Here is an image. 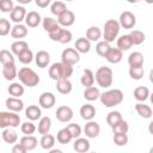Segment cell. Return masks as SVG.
Listing matches in <instances>:
<instances>
[{"mask_svg":"<svg viewBox=\"0 0 153 153\" xmlns=\"http://www.w3.org/2000/svg\"><path fill=\"white\" fill-rule=\"evenodd\" d=\"M73 74V67L62 62H55L49 67V76L57 81L61 79H69Z\"/></svg>","mask_w":153,"mask_h":153,"instance_id":"1","label":"cell"},{"mask_svg":"<svg viewBox=\"0 0 153 153\" xmlns=\"http://www.w3.org/2000/svg\"><path fill=\"white\" fill-rule=\"evenodd\" d=\"M123 92L118 88H114V90H109V91H105L103 93H100L99 96V99H100V103L106 106V108H112L115 105H118L123 102Z\"/></svg>","mask_w":153,"mask_h":153,"instance_id":"2","label":"cell"},{"mask_svg":"<svg viewBox=\"0 0 153 153\" xmlns=\"http://www.w3.org/2000/svg\"><path fill=\"white\" fill-rule=\"evenodd\" d=\"M17 78H19V81L24 86H29V87H33V86L38 85V82L41 80L38 74L33 69H31L29 67L20 68L18 74H17Z\"/></svg>","mask_w":153,"mask_h":153,"instance_id":"3","label":"cell"},{"mask_svg":"<svg viewBox=\"0 0 153 153\" xmlns=\"http://www.w3.org/2000/svg\"><path fill=\"white\" fill-rule=\"evenodd\" d=\"M94 81H97L98 86H100V87H104V88L110 87L114 81L112 69L106 66L99 67L94 74Z\"/></svg>","mask_w":153,"mask_h":153,"instance_id":"4","label":"cell"},{"mask_svg":"<svg viewBox=\"0 0 153 153\" xmlns=\"http://www.w3.org/2000/svg\"><path fill=\"white\" fill-rule=\"evenodd\" d=\"M120 24L116 19H109L105 22L104 27H103V32L102 36L104 38V42H108L109 44L111 42L115 41V38L117 37L118 32H120Z\"/></svg>","mask_w":153,"mask_h":153,"instance_id":"5","label":"cell"},{"mask_svg":"<svg viewBox=\"0 0 153 153\" xmlns=\"http://www.w3.org/2000/svg\"><path fill=\"white\" fill-rule=\"evenodd\" d=\"M20 124V116L12 111H0V128H17Z\"/></svg>","mask_w":153,"mask_h":153,"instance_id":"6","label":"cell"},{"mask_svg":"<svg viewBox=\"0 0 153 153\" xmlns=\"http://www.w3.org/2000/svg\"><path fill=\"white\" fill-rule=\"evenodd\" d=\"M49 37L51 41H55V42H60L62 44L65 43H69L72 41V32L67 29H62L61 26L59 29H56L55 31L50 32L49 33Z\"/></svg>","mask_w":153,"mask_h":153,"instance_id":"7","label":"cell"},{"mask_svg":"<svg viewBox=\"0 0 153 153\" xmlns=\"http://www.w3.org/2000/svg\"><path fill=\"white\" fill-rule=\"evenodd\" d=\"M79 60H80V55L74 48H66L61 54V62L69 65L72 67L75 63H78Z\"/></svg>","mask_w":153,"mask_h":153,"instance_id":"8","label":"cell"},{"mask_svg":"<svg viewBox=\"0 0 153 153\" xmlns=\"http://www.w3.org/2000/svg\"><path fill=\"white\" fill-rule=\"evenodd\" d=\"M118 24H120V26H122L124 29H133L136 24V17L130 11H123L120 14Z\"/></svg>","mask_w":153,"mask_h":153,"instance_id":"9","label":"cell"},{"mask_svg":"<svg viewBox=\"0 0 153 153\" xmlns=\"http://www.w3.org/2000/svg\"><path fill=\"white\" fill-rule=\"evenodd\" d=\"M55 116H56L57 121H60L62 123H67L73 118V110L67 105H61L55 111Z\"/></svg>","mask_w":153,"mask_h":153,"instance_id":"10","label":"cell"},{"mask_svg":"<svg viewBox=\"0 0 153 153\" xmlns=\"http://www.w3.org/2000/svg\"><path fill=\"white\" fill-rule=\"evenodd\" d=\"M84 133L86 137L88 139H94L99 135L100 133V127L96 121H87V123L84 127Z\"/></svg>","mask_w":153,"mask_h":153,"instance_id":"11","label":"cell"},{"mask_svg":"<svg viewBox=\"0 0 153 153\" xmlns=\"http://www.w3.org/2000/svg\"><path fill=\"white\" fill-rule=\"evenodd\" d=\"M55 102H56V98L51 92H43L38 99V103L43 109H51L55 105Z\"/></svg>","mask_w":153,"mask_h":153,"instance_id":"12","label":"cell"},{"mask_svg":"<svg viewBox=\"0 0 153 153\" xmlns=\"http://www.w3.org/2000/svg\"><path fill=\"white\" fill-rule=\"evenodd\" d=\"M25 16H26V10H25L24 6H20V5L14 6L13 10L11 11V13H10L11 20L14 22L16 24H20L25 19Z\"/></svg>","mask_w":153,"mask_h":153,"instance_id":"13","label":"cell"},{"mask_svg":"<svg viewBox=\"0 0 153 153\" xmlns=\"http://www.w3.org/2000/svg\"><path fill=\"white\" fill-rule=\"evenodd\" d=\"M5 105L6 108L8 109V111H12V112H19L24 109V103L20 98H14V97H8L5 102Z\"/></svg>","mask_w":153,"mask_h":153,"instance_id":"14","label":"cell"},{"mask_svg":"<svg viewBox=\"0 0 153 153\" xmlns=\"http://www.w3.org/2000/svg\"><path fill=\"white\" fill-rule=\"evenodd\" d=\"M75 22V16L71 10H66L62 14L57 17V23L60 26H71Z\"/></svg>","mask_w":153,"mask_h":153,"instance_id":"15","label":"cell"},{"mask_svg":"<svg viewBox=\"0 0 153 153\" xmlns=\"http://www.w3.org/2000/svg\"><path fill=\"white\" fill-rule=\"evenodd\" d=\"M25 23L29 27H36L39 25V23L42 22V18H41V14L36 11H30L26 13L25 16Z\"/></svg>","mask_w":153,"mask_h":153,"instance_id":"16","label":"cell"},{"mask_svg":"<svg viewBox=\"0 0 153 153\" xmlns=\"http://www.w3.org/2000/svg\"><path fill=\"white\" fill-rule=\"evenodd\" d=\"M19 143L29 152V151H32V149H35L37 147L38 141L33 135H24L23 137H20Z\"/></svg>","mask_w":153,"mask_h":153,"instance_id":"17","label":"cell"},{"mask_svg":"<svg viewBox=\"0 0 153 153\" xmlns=\"http://www.w3.org/2000/svg\"><path fill=\"white\" fill-rule=\"evenodd\" d=\"M74 49L80 54H86V53H88L90 50H91V42L87 39V38H85V37H80V38H78L76 41H75V43H74Z\"/></svg>","mask_w":153,"mask_h":153,"instance_id":"18","label":"cell"},{"mask_svg":"<svg viewBox=\"0 0 153 153\" xmlns=\"http://www.w3.org/2000/svg\"><path fill=\"white\" fill-rule=\"evenodd\" d=\"M35 62L39 68H45L50 62V55L45 50H39L35 56Z\"/></svg>","mask_w":153,"mask_h":153,"instance_id":"19","label":"cell"},{"mask_svg":"<svg viewBox=\"0 0 153 153\" xmlns=\"http://www.w3.org/2000/svg\"><path fill=\"white\" fill-rule=\"evenodd\" d=\"M17 74H18V71L16 68V63H8L2 66V75L6 80L12 81L13 79L17 78Z\"/></svg>","mask_w":153,"mask_h":153,"instance_id":"20","label":"cell"},{"mask_svg":"<svg viewBox=\"0 0 153 153\" xmlns=\"http://www.w3.org/2000/svg\"><path fill=\"white\" fill-rule=\"evenodd\" d=\"M25 116L26 118H29L31 122L32 121H37L38 118H41L42 116V110L39 106L37 105H29L25 109Z\"/></svg>","mask_w":153,"mask_h":153,"instance_id":"21","label":"cell"},{"mask_svg":"<svg viewBox=\"0 0 153 153\" xmlns=\"http://www.w3.org/2000/svg\"><path fill=\"white\" fill-rule=\"evenodd\" d=\"M73 148L78 153H86L90 149V142L85 137H78L73 143Z\"/></svg>","mask_w":153,"mask_h":153,"instance_id":"22","label":"cell"},{"mask_svg":"<svg viewBox=\"0 0 153 153\" xmlns=\"http://www.w3.org/2000/svg\"><path fill=\"white\" fill-rule=\"evenodd\" d=\"M57 92H60L61 94H68L72 92V82L69 81V79H61V80H57L56 81V85H55Z\"/></svg>","mask_w":153,"mask_h":153,"instance_id":"23","label":"cell"},{"mask_svg":"<svg viewBox=\"0 0 153 153\" xmlns=\"http://www.w3.org/2000/svg\"><path fill=\"white\" fill-rule=\"evenodd\" d=\"M129 67H142L143 66V55L140 51H134L128 56Z\"/></svg>","mask_w":153,"mask_h":153,"instance_id":"24","label":"cell"},{"mask_svg":"<svg viewBox=\"0 0 153 153\" xmlns=\"http://www.w3.org/2000/svg\"><path fill=\"white\" fill-rule=\"evenodd\" d=\"M80 115L84 120L86 121H92L93 117L96 116V109L93 105L91 104H84L81 108H80Z\"/></svg>","mask_w":153,"mask_h":153,"instance_id":"25","label":"cell"},{"mask_svg":"<svg viewBox=\"0 0 153 153\" xmlns=\"http://www.w3.org/2000/svg\"><path fill=\"white\" fill-rule=\"evenodd\" d=\"M42 25H43V29H44L48 33H50V32H53V31H55L56 29L60 27L57 20L54 19V18H51V17H44V18L42 19Z\"/></svg>","mask_w":153,"mask_h":153,"instance_id":"26","label":"cell"},{"mask_svg":"<svg viewBox=\"0 0 153 153\" xmlns=\"http://www.w3.org/2000/svg\"><path fill=\"white\" fill-rule=\"evenodd\" d=\"M80 82L82 86H85V88L93 86L94 84V74L91 69H84V73L80 78Z\"/></svg>","mask_w":153,"mask_h":153,"instance_id":"27","label":"cell"},{"mask_svg":"<svg viewBox=\"0 0 153 153\" xmlns=\"http://www.w3.org/2000/svg\"><path fill=\"white\" fill-rule=\"evenodd\" d=\"M51 128V118L49 116H44V117H41L39 118V122H38V133L42 134V135H45V134H49V130Z\"/></svg>","mask_w":153,"mask_h":153,"instance_id":"28","label":"cell"},{"mask_svg":"<svg viewBox=\"0 0 153 153\" xmlns=\"http://www.w3.org/2000/svg\"><path fill=\"white\" fill-rule=\"evenodd\" d=\"M1 137L7 143H16L18 140V134L14 130V128H6V129H4Z\"/></svg>","mask_w":153,"mask_h":153,"instance_id":"29","label":"cell"},{"mask_svg":"<svg viewBox=\"0 0 153 153\" xmlns=\"http://www.w3.org/2000/svg\"><path fill=\"white\" fill-rule=\"evenodd\" d=\"M102 37V31L98 26H90L87 30H86V37L90 42H99Z\"/></svg>","mask_w":153,"mask_h":153,"instance_id":"30","label":"cell"},{"mask_svg":"<svg viewBox=\"0 0 153 153\" xmlns=\"http://www.w3.org/2000/svg\"><path fill=\"white\" fill-rule=\"evenodd\" d=\"M122 57H123V54L117 48H111L110 51L108 53V55L105 56L106 61L110 62V63H118V62L122 61Z\"/></svg>","mask_w":153,"mask_h":153,"instance_id":"31","label":"cell"},{"mask_svg":"<svg viewBox=\"0 0 153 153\" xmlns=\"http://www.w3.org/2000/svg\"><path fill=\"white\" fill-rule=\"evenodd\" d=\"M26 49H29V44H27V42L22 41V39L16 41V42H13L11 44V53L13 55H16V56H18L19 54H22Z\"/></svg>","mask_w":153,"mask_h":153,"instance_id":"32","label":"cell"},{"mask_svg":"<svg viewBox=\"0 0 153 153\" xmlns=\"http://www.w3.org/2000/svg\"><path fill=\"white\" fill-rule=\"evenodd\" d=\"M148 96H149V90L146 86H137L134 90V98L140 103H143L148 98Z\"/></svg>","mask_w":153,"mask_h":153,"instance_id":"33","label":"cell"},{"mask_svg":"<svg viewBox=\"0 0 153 153\" xmlns=\"http://www.w3.org/2000/svg\"><path fill=\"white\" fill-rule=\"evenodd\" d=\"M11 36L13 38H24L27 35V27L23 24H16L11 29Z\"/></svg>","mask_w":153,"mask_h":153,"instance_id":"34","label":"cell"},{"mask_svg":"<svg viewBox=\"0 0 153 153\" xmlns=\"http://www.w3.org/2000/svg\"><path fill=\"white\" fill-rule=\"evenodd\" d=\"M99 96H100V92H99L98 87H96V86L87 87L84 91V98L88 102H93V100L99 99Z\"/></svg>","mask_w":153,"mask_h":153,"instance_id":"35","label":"cell"},{"mask_svg":"<svg viewBox=\"0 0 153 153\" xmlns=\"http://www.w3.org/2000/svg\"><path fill=\"white\" fill-rule=\"evenodd\" d=\"M135 110L143 118H151L152 117V109H151L149 105H147L145 103H137V104H135Z\"/></svg>","mask_w":153,"mask_h":153,"instance_id":"36","label":"cell"},{"mask_svg":"<svg viewBox=\"0 0 153 153\" xmlns=\"http://www.w3.org/2000/svg\"><path fill=\"white\" fill-rule=\"evenodd\" d=\"M131 47H133V43H131V38L129 35H123L117 39V49H120L121 51L128 50Z\"/></svg>","mask_w":153,"mask_h":153,"instance_id":"37","label":"cell"},{"mask_svg":"<svg viewBox=\"0 0 153 153\" xmlns=\"http://www.w3.org/2000/svg\"><path fill=\"white\" fill-rule=\"evenodd\" d=\"M8 93L11 97H14V98H19L20 96L24 94V86L19 82H12L8 88H7Z\"/></svg>","mask_w":153,"mask_h":153,"instance_id":"38","label":"cell"},{"mask_svg":"<svg viewBox=\"0 0 153 153\" xmlns=\"http://www.w3.org/2000/svg\"><path fill=\"white\" fill-rule=\"evenodd\" d=\"M55 136L51 135V134H45V135H42V139L39 141V145L43 149H51L55 145Z\"/></svg>","mask_w":153,"mask_h":153,"instance_id":"39","label":"cell"},{"mask_svg":"<svg viewBox=\"0 0 153 153\" xmlns=\"http://www.w3.org/2000/svg\"><path fill=\"white\" fill-rule=\"evenodd\" d=\"M129 36H130V38H131L133 45H139V44L143 43L145 39H146L145 33H143L142 31H140V30H133V31L129 33Z\"/></svg>","mask_w":153,"mask_h":153,"instance_id":"40","label":"cell"},{"mask_svg":"<svg viewBox=\"0 0 153 153\" xmlns=\"http://www.w3.org/2000/svg\"><path fill=\"white\" fill-rule=\"evenodd\" d=\"M67 10V6H66V4L63 2V1H54L51 5H50V12L53 13V14H55V16H60V14H62L65 11Z\"/></svg>","mask_w":153,"mask_h":153,"instance_id":"41","label":"cell"},{"mask_svg":"<svg viewBox=\"0 0 153 153\" xmlns=\"http://www.w3.org/2000/svg\"><path fill=\"white\" fill-rule=\"evenodd\" d=\"M123 118H122V115L120 111H110L106 116V123L110 126V127H114L115 124H117L118 122H121Z\"/></svg>","mask_w":153,"mask_h":153,"instance_id":"42","label":"cell"},{"mask_svg":"<svg viewBox=\"0 0 153 153\" xmlns=\"http://www.w3.org/2000/svg\"><path fill=\"white\" fill-rule=\"evenodd\" d=\"M110 49H111L110 44L108 42H104V41H99L97 43V45H96V51L102 57H105L108 55V53L110 51Z\"/></svg>","mask_w":153,"mask_h":153,"instance_id":"43","label":"cell"},{"mask_svg":"<svg viewBox=\"0 0 153 153\" xmlns=\"http://www.w3.org/2000/svg\"><path fill=\"white\" fill-rule=\"evenodd\" d=\"M111 130H112L114 134H127L128 130H129V124H128V122L122 120L121 122H118L117 124L111 127Z\"/></svg>","mask_w":153,"mask_h":153,"instance_id":"44","label":"cell"},{"mask_svg":"<svg viewBox=\"0 0 153 153\" xmlns=\"http://www.w3.org/2000/svg\"><path fill=\"white\" fill-rule=\"evenodd\" d=\"M55 139L57 140V142H60V143H62V145H66V143H68V142L72 140V136H71V134L68 133V130H67L66 128H63V129H60V130L57 131Z\"/></svg>","mask_w":153,"mask_h":153,"instance_id":"45","label":"cell"},{"mask_svg":"<svg viewBox=\"0 0 153 153\" xmlns=\"http://www.w3.org/2000/svg\"><path fill=\"white\" fill-rule=\"evenodd\" d=\"M0 62L2 63V66L8 65V63H14L13 54L10 50H7V49L0 50Z\"/></svg>","mask_w":153,"mask_h":153,"instance_id":"46","label":"cell"},{"mask_svg":"<svg viewBox=\"0 0 153 153\" xmlns=\"http://www.w3.org/2000/svg\"><path fill=\"white\" fill-rule=\"evenodd\" d=\"M17 57H18L19 62H22L23 65H27V63H31L32 62V60H33L35 56H33V53L31 51V49H26L22 54H19Z\"/></svg>","mask_w":153,"mask_h":153,"instance_id":"47","label":"cell"},{"mask_svg":"<svg viewBox=\"0 0 153 153\" xmlns=\"http://www.w3.org/2000/svg\"><path fill=\"white\" fill-rule=\"evenodd\" d=\"M66 129L68 130V133L71 134L72 139H78L81 135V127L78 123H71L66 127Z\"/></svg>","mask_w":153,"mask_h":153,"instance_id":"48","label":"cell"},{"mask_svg":"<svg viewBox=\"0 0 153 153\" xmlns=\"http://www.w3.org/2000/svg\"><path fill=\"white\" fill-rule=\"evenodd\" d=\"M143 74H145L143 66L142 67H129V75L131 79L140 80V79H142Z\"/></svg>","mask_w":153,"mask_h":153,"instance_id":"49","label":"cell"},{"mask_svg":"<svg viewBox=\"0 0 153 153\" xmlns=\"http://www.w3.org/2000/svg\"><path fill=\"white\" fill-rule=\"evenodd\" d=\"M11 24L8 19L6 18H0V36H6L11 32Z\"/></svg>","mask_w":153,"mask_h":153,"instance_id":"50","label":"cell"},{"mask_svg":"<svg viewBox=\"0 0 153 153\" xmlns=\"http://www.w3.org/2000/svg\"><path fill=\"white\" fill-rule=\"evenodd\" d=\"M20 130L23 134L25 135H32L35 131H36V126L30 121V122H24L22 126H20Z\"/></svg>","mask_w":153,"mask_h":153,"instance_id":"51","label":"cell"},{"mask_svg":"<svg viewBox=\"0 0 153 153\" xmlns=\"http://www.w3.org/2000/svg\"><path fill=\"white\" fill-rule=\"evenodd\" d=\"M114 143L116 146H126L128 143V135L127 134H114Z\"/></svg>","mask_w":153,"mask_h":153,"instance_id":"52","label":"cell"},{"mask_svg":"<svg viewBox=\"0 0 153 153\" xmlns=\"http://www.w3.org/2000/svg\"><path fill=\"white\" fill-rule=\"evenodd\" d=\"M14 5L12 0H0V11L5 13H11Z\"/></svg>","mask_w":153,"mask_h":153,"instance_id":"53","label":"cell"},{"mask_svg":"<svg viewBox=\"0 0 153 153\" xmlns=\"http://www.w3.org/2000/svg\"><path fill=\"white\" fill-rule=\"evenodd\" d=\"M11 153H27V151L20 143H16V145H13Z\"/></svg>","mask_w":153,"mask_h":153,"instance_id":"54","label":"cell"},{"mask_svg":"<svg viewBox=\"0 0 153 153\" xmlns=\"http://www.w3.org/2000/svg\"><path fill=\"white\" fill-rule=\"evenodd\" d=\"M36 5H37L38 7L44 8V7H47L48 5H50V0H36Z\"/></svg>","mask_w":153,"mask_h":153,"instance_id":"55","label":"cell"},{"mask_svg":"<svg viewBox=\"0 0 153 153\" xmlns=\"http://www.w3.org/2000/svg\"><path fill=\"white\" fill-rule=\"evenodd\" d=\"M48 153H62V151L61 149H57V148H51Z\"/></svg>","mask_w":153,"mask_h":153,"instance_id":"56","label":"cell"},{"mask_svg":"<svg viewBox=\"0 0 153 153\" xmlns=\"http://www.w3.org/2000/svg\"><path fill=\"white\" fill-rule=\"evenodd\" d=\"M20 4H30V1L31 0H18Z\"/></svg>","mask_w":153,"mask_h":153,"instance_id":"57","label":"cell"},{"mask_svg":"<svg viewBox=\"0 0 153 153\" xmlns=\"http://www.w3.org/2000/svg\"><path fill=\"white\" fill-rule=\"evenodd\" d=\"M92 153H96V152H92Z\"/></svg>","mask_w":153,"mask_h":153,"instance_id":"58","label":"cell"}]
</instances>
